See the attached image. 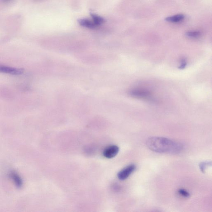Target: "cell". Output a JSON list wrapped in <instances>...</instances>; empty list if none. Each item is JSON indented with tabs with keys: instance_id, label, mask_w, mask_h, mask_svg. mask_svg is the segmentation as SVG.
Instances as JSON below:
<instances>
[{
	"instance_id": "cell-1",
	"label": "cell",
	"mask_w": 212,
	"mask_h": 212,
	"mask_svg": "<svg viewBox=\"0 0 212 212\" xmlns=\"http://www.w3.org/2000/svg\"><path fill=\"white\" fill-rule=\"evenodd\" d=\"M146 143L149 149L158 153L176 154L180 153L183 149V146L181 143L165 138H150Z\"/></svg>"
},
{
	"instance_id": "cell-2",
	"label": "cell",
	"mask_w": 212,
	"mask_h": 212,
	"mask_svg": "<svg viewBox=\"0 0 212 212\" xmlns=\"http://www.w3.org/2000/svg\"><path fill=\"white\" fill-rule=\"evenodd\" d=\"M130 95L133 97L142 100H150L152 94L149 91L142 89H134L129 92Z\"/></svg>"
},
{
	"instance_id": "cell-3",
	"label": "cell",
	"mask_w": 212,
	"mask_h": 212,
	"mask_svg": "<svg viewBox=\"0 0 212 212\" xmlns=\"http://www.w3.org/2000/svg\"><path fill=\"white\" fill-rule=\"evenodd\" d=\"M136 168L135 165L132 164L123 169L118 173V177L121 180H124L129 176L130 175L135 171Z\"/></svg>"
},
{
	"instance_id": "cell-4",
	"label": "cell",
	"mask_w": 212,
	"mask_h": 212,
	"mask_svg": "<svg viewBox=\"0 0 212 212\" xmlns=\"http://www.w3.org/2000/svg\"><path fill=\"white\" fill-rule=\"evenodd\" d=\"M22 69L0 65V72L13 75H21L23 73Z\"/></svg>"
},
{
	"instance_id": "cell-5",
	"label": "cell",
	"mask_w": 212,
	"mask_h": 212,
	"mask_svg": "<svg viewBox=\"0 0 212 212\" xmlns=\"http://www.w3.org/2000/svg\"><path fill=\"white\" fill-rule=\"evenodd\" d=\"M119 148L117 145H112L107 147L103 152V155L105 158L111 159L117 156L119 151Z\"/></svg>"
},
{
	"instance_id": "cell-6",
	"label": "cell",
	"mask_w": 212,
	"mask_h": 212,
	"mask_svg": "<svg viewBox=\"0 0 212 212\" xmlns=\"http://www.w3.org/2000/svg\"><path fill=\"white\" fill-rule=\"evenodd\" d=\"M79 23L82 26L90 28V29H94L96 27L93 21H91V20H88V19H81V20H79Z\"/></svg>"
},
{
	"instance_id": "cell-7",
	"label": "cell",
	"mask_w": 212,
	"mask_h": 212,
	"mask_svg": "<svg viewBox=\"0 0 212 212\" xmlns=\"http://www.w3.org/2000/svg\"><path fill=\"white\" fill-rule=\"evenodd\" d=\"M10 176L17 186L18 187H20L22 186V181L20 176L16 173H15V172H12L10 174Z\"/></svg>"
},
{
	"instance_id": "cell-8",
	"label": "cell",
	"mask_w": 212,
	"mask_h": 212,
	"mask_svg": "<svg viewBox=\"0 0 212 212\" xmlns=\"http://www.w3.org/2000/svg\"><path fill=\"white\" fill-rule=\"evenodd\" d=\"M184 18V16L183 15H177L173 16L168 17L166 18V20L170 22H177L183 20Z\"/></svg>"
},
{
	"instance_id": "cell-9",
	"label": "cell",
	"mask_w": 212,
	"mask_h": 212,
	"mask_svg": "<svg viewBox=\"0 0 212 212\" xmlns=\"http://www.w3.org/2000/svg\"><path fill=\"white\" fill-rule=\"evenodd\" d=\"M92 18H93V22L96 26H100L104 22V20L102 17L96 15H91Z\"/></svg>"
},
{
	"instance_id": "cell-10",
	"label": "cell",
	"mask_w": 212,
	"mask_h": 212,
	"mask_svg": "<svg viewBox=\"0 0 212 212\" xmlns=\"http://www.w3.org/2000/svg\"><path fill=\"white\" fill-rule=\"evenodd\" d=\"M186 35L191 38H198L200 36V32L197 31L190 32H187Z\"/></svg>"
},
{
	"instance_id": "cell-11",
	"label": "cell",
	"mask_w": 212,
	"mask_h": 212,
	"mask_svg": "<svg viewBox=\"0 0 212 212\" xmlns=\"http://www.w3.org/2000/svg\"><path fill=\"white\" fill-rule=\"evenodd\" d=\"M211 166V162H202L200 164L199 167H200V169L201 170L202 172L205 173V170L208 166Z\"/></svg>"
},
{
	"instance_id": "cell-12",
	"label": "cell",
	"mask_w": 212,
	"mask_h": 212,
	"mask_svg": "<svg viewBox=\"0 0 212 212\" xmlns=\"http://www.w3.org/2000/svg\"><path fill=\"white\" fill-rule=\"evenodd\" d=\"M178 193L181 196H183V197H185V198H188L190 196V193L186 190H183V189H180V190H179Z\"/></svg>"
},
{
	"instance_id": "cell-13",
	"label": "cell",
	"mask_w": 212,
	"mask_h": 212,
	"mask_svg": "<svg viewBox=\"0 0 212 212\" xmlns=\"http://www.w3.org/2000/svg\"><path fill=\"white\" fill-rule=\"evenodd\" d=\"M186 63L185 62V61H182V63L181 64L180 68L181 69H182V68H184L186 67Z\"/></svg>"
}]
</instances>
